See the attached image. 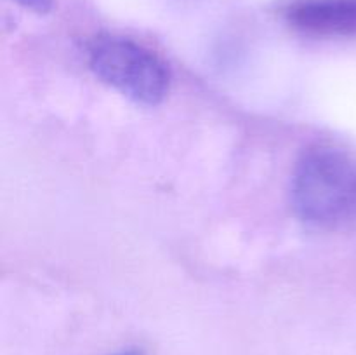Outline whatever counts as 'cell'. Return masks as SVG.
<instances>
[{"instance_id": "7a4b0ae2", "label": "cell", "mask_w": 356, "mask_h": 355, "mask_svg": "<svg viewBox=\"0 0 356 355\" xmlns=\"http://www.w3.org/2000/svg\"><path fill=\"white\" fill-rule=\"evenodd\" d=\"M89 63L97 77L136 103H162L169 90L165 63L131 38L101 35L89 47Z\"/></svg>"}, {"instance_id": "5b68a950", "label": "cell", "mask_w": 356, "mask_h": 355, "mask_svg": "<svg viewBox=\"0 0 356 355\" xmlns=\"http://www.w3.org/2000/svg\"><path fill=\"white\" fill-rule=\"evenodd\" d=\"M117 355H139V354H136V352H124V354H117Z\"/></svg>"}, {"instance_id": "277c9868", "label": "cell", "mask_w": 356, "mask_h": 355, "mask_svg": "<svg viewBox=\"0 0 356 355\" xmlns=\"http://www.w3.org/2000/svg\"><path fill=\"white\" fill-rule=\"evenodd\" d=\"M14 2L37 14H47L54 6V0H14Z\"/></svg>"}, {"instance_id": "6da1fadb", "label": "cell", "mask_w": 356, "mask_h": 355, "mask_svg": "<svg viewBox=\"0 0 356 355\" xmlns=\"http://www.w3.org/2000/svg\"><path fill=\"white\" fill-rule=\"evenodd\" d=\"M292 205L302 221L323 228L356 216V160L332 146H316L299 159L292 176Z\"/></svg>"}, {"instance_id": "3957f363", "label": "cell", "mask_w": 356, "mask_h": 355, "mask_svg": "<svg viewBox=\"0 0 356 355\" xmlns=\"http://www.w3.org/2000/svg\"><path fill=\"white\" fill-rule=\"evenodd\" d=\"M296 28L315 35H356V0H299L287 10Z\"/></svg>"}]
</instances>
